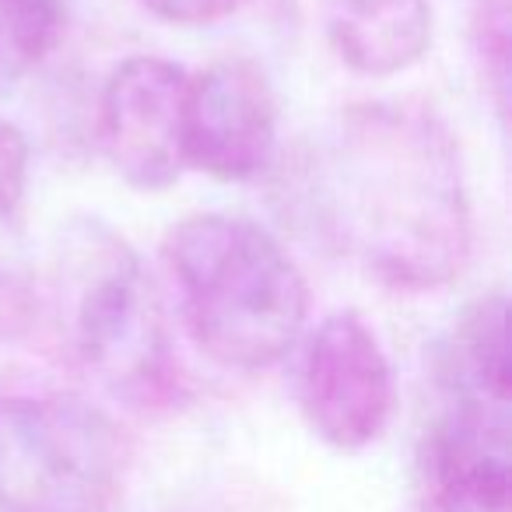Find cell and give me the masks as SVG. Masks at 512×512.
<instances>
[{
  "label": "cell",
  "mask_w": 512,
  "mask_h": 512,
  "mask_svg": "<svg viewBox=\"0 0 512 512\" xmlns=\"http://www.w3.org/2000/svg\"><path fill=\"white\" fill-rule=\"evenodd\" d=\"M313 207L334 242L400 292L463 271L470 200L460 144L425 106L369 102L341 113L313 162Z\"/></svg>",
  "instance_id": "cell-1"
},
{
  "label": "cell",
  "mask_w": 512,
  "mask_h": 512,
  "mask_svg": "<svg viewBox=\"0 0 512 512\" xmlns=\"http://www.w3.org/2000/svg\"><path fill=\"white\" fill-rule=\"evenodd\" d=\"M162 256L193 341L225 369H267L306 327V278L256 221L190 214L169 228Z\"/></svg>",
  "instance_id": "cell-2"
},
{
  "label": "cell",
  "mask_w": 512,
  "mask_h": 512,
  "mask_svg": "<svg viewBox=\"0 0 512 512\" xmlns=\"http://www.w3.org/2000/svg\"><path fill=\"white\" fill-rule=\"evenodd\" d=\"M57 306L74 355L134 407H162L179 393L162 306L141 256L102 221H78L57 249Z\"/></svg>",
  "instance_id": "cell-3"
},
{
  "label": "cell",
  "mask_w": 512,
  "mask_h": 512,
  "mask_svg": "<svg viewBox=\"0 0 512 512\" xmlns=\"http://www.w3.org/2000/svg\"><path fill=\"white\" fill-rule=\"evenodd\" d=\"M127 474V439L74 393L0 400V512H106Z\"/></svg>",
  "instance_id": "cell-4"
},
{
  "label": "cell",
  "mask_w": 512,
  "mask_h": 512,
  "mask_svg": "<svg viewBox=\"0 0 512 512\" xmlns=\"http://www.w3.org/2000/svg\"><path fill=\"white\" fill-rule=\"evenodd\" d=\"M397 404L393 365L358 313H330L299 362V407L316 439L362 453L386 432Z\"/></svg>",
  "instance_id": "cell-5"
},
{
  "label": "cell",
  "mask_w": 512,
  "mask_h": 512,
  "mask_svg": "<svg viewBox=\"0 0 512 512\" xmlns=\"http://www.w3.org/2000/svg\"><path fill=\"white\" fill-rule=\"evenodd\" d=\"M278 151V102L246 57L218 60L186 85L183 158L218 183H249Z\"/></svg>",
  "instance_id": "cell-6"
},
{
  "label": "cell",
  "mask_w": 512,
  "mask_h": 512,
  "mask_svg": "<svg viewBox=\"0 0 512 512\" xmlns=\"http://www.w3.org/2000/svg\"><path fill=\"white\" fill-rule=\"evenodd\" d=\"M190 74L162 57H130L102 88V148L134 190L162 193L183 176Z\"/></svg>",
  "instance_id": "cell-7"
},
{
  "label": "cell",
  "mask_w": 512,
  "mask_h": 512,
  "mask_svg": "<svg viewBox=\"0 0 512 512\" xmlns=\"http://www.w3.org/2000/svg\"><path fill=\"white\" fill-rule=\"evenodd\" d=\"M509 488V404L446 393L418 449L421 509L509 512Z\"/></svg>",
  "instance_id": "cell-8"
},
{
  "label": "cell",
  "mask_w": 512,
  "mask_h": 512,
  "mask_svg": "<svg viewBox=\"0 0 512 512\" xmlns=\"http://www.w3.org/2000/svg\"><path fill=\"white\" fill-rule=\"evenodd\" d=\"M334 53L362 78H393L432 46L428 0H334L327 18Z\"/></svg>",
  "instance_id": "cell-9"
},
{
  "label": "cell",
  "mask_w": 512,
  "mask_h": 512,
  "mask_svg": "<svg viewBox=\"0 0 512 512\" xmlns=\"http://www.w3.org/2000/svg\"><path fill=\"white\" fill-rule=\"evenodd\" d=\"M442 393L509 404V348H505V295L488 292L474 299L446 341L439 344Z\"/></svg>",
  "instance_id": "cell-10"
},
{
  "label": "cell",
  "mask_w": 512,
  "mask_h": 512,
  "mask_svg": "<svg viewBox=\"0 0 512 512\" xmlns=\"http://www.w3.org/2000/svg\"><path fill=\"white\" fill-rule=\"evenodd\" d=\"M64 0H0V46L22 64H39L64 36Z\"/></svg>",
  "instance_id": "cell-11"
},
{
  "label": "cell",
  "mask_w": 512,
  "mask_h": 512,
  "mask_svg": "<svg viewBox=\"0 0 512 512\" xmlns=\"http://www.w3.org/2000/svg\"><path fill=\"white\" fill-rule=\"evenodd\" d=\"M474 50L481 71L495 92L498 113L509 106V0H477Z\"/></svg>",
  "instance_id": "cell-12"
},
{
  "label": "cell",
  "mask_w": 512,
  "mask_h": 512,
  "mask_svg": "<svg viewBox=\"0 0 512 512\" xmlns=\"http://www.w3.org/2000/svg\"><path fill=\"white\" fill-rule=\"evenodd\" d=\"M29 190V141L15 123L0 120V221L15 218Z\"/></svg>",
  "instance_id": "cell-13"
},
{
  "label": "cell",
  "mask_w": 512,
  "mask_h": 512,
  "mask_svg": "<svg viewBox=\"0 0 512 512\" xmlns=\"http://www.w3.org/2000/svg\"><path fill=\"white\" fill-rule=\"evenodd\" d=\"M141 4L169 25H214L235 15L246 0H141Z\"/></svg>",
  "instance_id": "cell-14"
},
{
  "label": "cell",
  "mask_w": 512,
  "mask_h": 512,
  "mask_svg": "<svg viewBox=\"0 0 512 512\" xmlns=\"http://www.w3.org/2000/svg\"><path fill=\"white\" fill-rule=\"evenodd\" d=\"M32 313H36V302H32L29 281L11 267H0V337L25 330Z\"/></svg>",
  "instance_id": "cell-15"
}]
</instances>
